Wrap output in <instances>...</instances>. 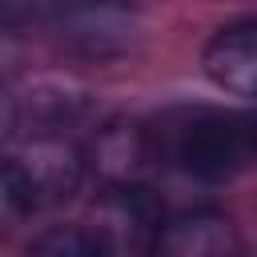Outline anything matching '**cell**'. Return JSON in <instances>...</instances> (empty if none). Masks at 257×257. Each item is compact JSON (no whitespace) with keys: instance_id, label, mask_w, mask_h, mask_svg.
<instances>
[{"instance_id":"6da1fadb","label":"cell","mask_w":257,"mask_h":257,"mask_svg":"<svg viewBox=\"0 0 257 257\" xmlns=\"http://www.w3.org/2000/svg\"><path fill=\"white\" fill-rule=\"evenodd\" d=\"M153 149L161 169H177L193 181H229L257 165V112L225 108H169L153 124Z\"/></svg>"},{"instance_id":"7a4b0ae2","label":"cell","mask_w":257,"mask_h":257,"mask_svg":"<svg viewBox=\"0 0 257 257\" xmlns=\"http://www.w3.org/2000/svg\"><path fill=\"white\" fill-rule=\"evenodd\" d=\"M88 153L68 133H24L8 145L0 181L12 213L32 217L72 201L84 185Z\"/></svg>"},{"instance_id":"3957f363","label":"cell","mask_w":257,"mask_h":257,"mask_svg":"<svg viewBox=\"0 0 257 257\" xmlns=\"http://www.w3.org/2000/svg\"><path fill=\"white\" fill-rule=\"evenodd\" d=\"M100 257H157V241L165 229L161 201L153 189L104 185L84 221Z\"/></svg>"},{"instance_id":"277c9868","label":"cell","mask_w":257,"mask_h":257,"mask_svg":"<svg viewBox=\"0 0 257 257\" xmlns=\"http://www.w3.org/2000/svg\"><path fill=\"white\" fill-rule=\"evenodd\" d=\"M88 165L104 177V185H124V189H149V177L161 169L153 133L149 124L137 120H112L96 133Z\"/></svg>"},{"instance_id":"5b68a950","label":"cell","mask_w":257,"mask_h":257,"mask_svg":"<svg viewBox=\"0 0 257 257\" xmlns=\"http://www.w3.org/2000/svg\"><path fill=\"white\" fill-rule=\"evenodd\" d=\"M157 257H245L237 225L217 209H185L165 217Z\"/></svg>"},{"instance_id":"8992f818","label":"cell","mask_w":257,"mask_h":257,"mask_svg":"<svg viewBox=\"0 0 257 257\" xmlns=\"http://www.w3.org/2000/svg\"><path fill=\"white\" fill-rule=\"evenodd\" d=\"M201 68L221 92L257 100V20H233L217 28L201 48Z\"/></svg>"},{"instance_id":"52a82bcc","label":"cell","mask_w":257,"mask_h":257,"mask_svg":"<svg viewBox=\"0 0 257 257\" xmlns=\"http://www.w3.org/2000/svg\"><path fill=\"white\" fill-rule=\"evenodd\" d=\"M28 257H100V249L84 225H52L28 245Z\"/></svg>"}]
</instances>
